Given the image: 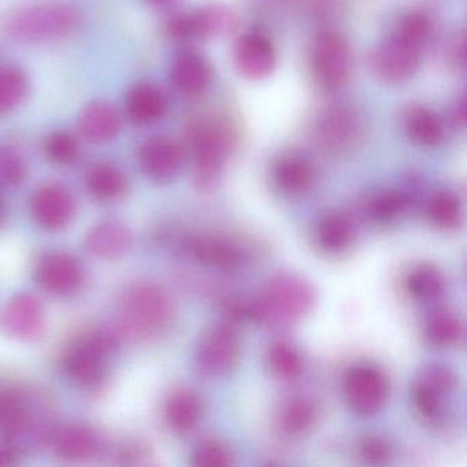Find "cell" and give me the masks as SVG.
I'll return each instance as SVG.
<instances>
[{
	"label": "cell",
	"instance_id": "cell-1",
	"mask_svg": "<svg viewBox=\"0 0 467 467\" xmlns=\"http://www.w3.org/2000/svg\"><path fill=\"white\" fill-rule=\"evenodd\" d=\"M80 24L78 9L62 2L40 0L13 7L4 20V29L13 40L40 45L64 39Z\"/></svg>",
	"mask_w": 467,
	"mask_h": 467
},
{
	"label": "cell",
	"instance_id": "cell-2",
	"mask_svg": "<svg viewBox=\"0 0 467 467\" xmlns=\"http://www.w3.org/2000/svg\"><path fill=\"white\" fill-rule=\"evenodd\" d=\"M171 318L169 295L154 283H139L122 294L116 310V329L130 340L160 335Z\"/></svg>",
	"mask_w": 467,
	"mask_h": 467
},
{
	"label": "cell",
	"instance_id": "cell-3",
	"mask_svg": "<svg viewBox=\"0 0 467 467\" xmlns=\"http://www.w3.org/2000/svg\"><path fill=\"white\" fill-rule=\"evenodd\" d=\"M190 144L195 161V185L207 191L220 179L223 161L234 144V132L220 119H202L190 130Z\"/></svg>",
	"mask_w": 467,
	"mask_h": 467
},
{
	"label": "cell",
	"instance_id": "cell-4",
	"mask_svg": "<svg viewBox=\"0 0 467 467\" xmlns=\"http://www.w3.org/2000/svg\"><path fill=\"white\" fill-rule=\"evenodd\" d=\"M314 303L311 286L296 275H283L273 278L255 305L253 317L275 325L299 321L310 311Z\"/></svg>",
	"mask_w": 467,
	"mask_h": 467
},
{
	"label": "cell",
	"instance_id": "cell-5",
	"mask_svg": "<svg viewBox=\"0 0 467 467\" xmlns=\"http://www.w3.org/2000/svg\"><path fill=\"white\" fill-rule=\"evenodd\" d=\"M117 348V337L109 332H89L67 348L64 368L80 387L99 385L108 373L109 362Z\"/></svg>",
	"mask_w": 467,
	"mask_h": 467
},
{
	"label": "cell",
	"instance_id": "cell-6",
	"mask_svg": "<svg viewBox=\"0 0 467 467\" xmlns=\"http://www.w3.org/2000/svg\"><path fill=\"white\" fill-rule=\"evenodd\" d=\"M36 396L21 388L0 387V433L13 442L47 439L51 428H46V409Z\"/></svg>",
	"mask_w": 467,
	"mask_h": 467
},
{
	"label": "cell",
	"instance_id": "cell-7",
	"mask_svg": "<svg viewBox=\"0 0 467 467\" xmlns=\"http://www.w3.org/2000/svg\"><path fill=\"white\" fill-rule=\"evenodd\" d=\"M311 59L317 80L327 91L343 88L351 78V48L337 32L325 31L317 36Z\"/></svg>",
	"mask_w": 467,
	"mask_h": 467
},
{
	"label": "cell",
	"instance_id": "cell-8",
	"mask_svg": "<svg viewBox=\"0 0 467 467\" xmlns=\"http://www.w3.org/2000/svg\"><path fill=\"white\" fill-rule=\"evenodd\" d=\"M363 136V122L352 109L332 106L319 114L314 138L324 151L333 155L351 152Z\"/></svg>",
	"mask_w": 467,
	"mask_h": 467
},
{
	"label": "cell",
	"instance_id": "cell-9",
	"mask_svg": "<svg viewBox=\"0 0 467 467\" xmlns=\"http://www.w3.org/2000/svg\"><path fill=\"white\" fill-rule=\"evenodd\" d=\"M422 48L396 32L371 53V69L385 83H404L417 72Z\"/></svg>",
	"mask_w": 467,
	"mask_h": 467
},
{
	"label": "cell",
	"instance_id": "cell-10",
	"mask_svg": "<svg viewBox=\"0 0 467 467\" xmlns=\"http://www.w3.org/2000/svg\"><path fill=\"white\" fill-rule=\"evenodd\" d=\"M389 395V382L376 366L360 363L354 366L344 379V396L352 411L373 415L382 409Z\"/></svg>",
	"mask_w": 467,
	"mask_h": 467
},
{
	"label": "cell",
	"instance_id": "cell-11",
	"mask_svg": "<svg viewBox=\"0 0 467 467\" xmlns=\"http://www.w3.org/2000/svg\"><path fill=\"white\" fill-rule=\"evenodd\" d=\"M236 26V15L229 7L207 5L192 15L171 18L168 32L176 40L212 39L232 34Z\"/></svg>",
	"mask_w": 467,
	"mask_h": 467
},
{
	"label": "cell",
	"instance_id": "cell-12",
	"mask_svg": "<svg viewBox=\"0 0 467 467\" xmlns=\"http://www.w3.org/2000/svg\"><path fill=\"white\" fill-rule=\"evenodd\" d=\"M0 325L7 336L20 341H36L46 330V311L39 297L18 294L5 305Z\"/></svg>",
	"mask_w": 467,
	"mask_h": 467
},
{
	"label": "cell",
	"instance_id": "cell-13",
	"mask_svg": "<svg viewBox=\"0 0 467 467\" xmlns=\"http://www.w3.org/2000/svg\"><path fill=\"white\" fill-rule=\"evenodd\" d=\"M239 359V341L226 327L207 330L196 351V365L202 373L220 377L229 373Z\"/></svg>",
	"mask_w": 467,
	"mask_h": 467
},
{
	"label": "cell",
	"instance_id": "cell-14",
	"mask_svg": "<svg viewBox=\"0 0 467 467\" xmlns=\"http://www.w3.org/2000/svg\"><path fill=\"white\" fill-rule=\"evenodd\" d=\"M31 213L40 228L62 231L75 217V199L64 185L46 184L32 196Z\"/></svg>",
	"mask_w": 467,
	"mask_h": 467
},
{
	"label": "cell",
	"instance_id": "cell-15",
	"mask_svg": "<svg viewBox=\"0 0 467 467\" xmlns=\"http://www.w3.org/2000/svg\"><path fill=\"white\" fill-rule=\"evenodd\" d=\"M37 283L54 295H70L80 288L84 280L80 262L70 254L54 251L40 259L36 266Z\"/></svg>",
	"mask_w": 467,
	"mask_h": 467
},
{
	"label": "cell",
	"instance_id": "cell-16",
	"mask_svg": "<svg viewBox=\"0 0 467 467\" xmlns=\"http://www.w3.org/2000/svg\"><path fill=\"white\" fill-rule=\"evenodd\" d=\"M182 149L173 139L155 136L144 141L139 150L141 171L152 182H168L179 174L182 166Z\"/></svg>",
	"mask_w": 467,
	"mask_h": 467
},
{
	"label": "cell",
	"instance_id": "cell-17",
	"mask_svg": "<svg viewBox=\"0 0 467 467\" xmlns=\"http://www.w3.org/2000/svg\"><path fill=\"white\" fill-rule=\"evenodd\" d=\"M46 442L59 458L70 462L88 461L100 447L98 434L88 426L78 423L51 428Z\"/></svg>",
	"mask_w": 467,
	"mask_h": 467
},
{
	"label": "cell",
	"instance_id": "cell-18",
	"mask_svg": "<svg viewBox=\"0 0 467 467\" xmlns=\"http://www.w3.org/2000/svg\"><path fill=\"white\" fill-rule=\"evenodd\" d=\"M234 64L244 78L261 80L275 69V48L264 35H244L237 40L234 47Z\"/></svg>",
	"mask_w": 467,
	"mask_h": 467
},
{
	"label": "cell",
	"instance_id": "cell-19",
	"mask_svg": "<svg viewBox=\"0 0 467 467\" xmlns=\"http://www.w3.org/2000/svg\"><path fill=\"white\" fill-rule=\"evenodd\" d=\"M86 247L92 255L105 261L119 259L132 247V234L119 221H102L89 229Z\"/></svg>",
	"mask_w": 467,
	"mask_h": 467
},
{
	"label": "cell",
	"instance_id": "cell-20",
	"mask_svg": "<svg viewBox=\"0 0 467 467\" xmlns=\"http://www.w3.org/2000/svg\"><path fill=\"white\" fill-rule=\"evenodd\" d=\"M78 130L84 139L91 143L113 140L121 130L119 111L106 102L87 105L78 117Z\"/></svg>",
	"mask_w": 467,
	"mask_h": 467
},
{
	"label": "cell",
	"instance_id": "cell-21",
	"mask_svg": "<svg viewBox=\"0 0 467 467\" xmlns=\"http://www.w3.org/2000/svg\"><path fill=\"white\" fill-rule=\"evenodd\" d=\"M171 83L180 94L198 97L212 81V67L195 53H182L171 67Z\"/></svg>",
	"mask_w": 467,
	"mask_h": 467
},
{
	"label": "cell",
	"instance_id": "cell-22",
	"mask_svg": "<svg viewBox=\"0 0 467 467\" xmlns=\"http://www.w3.org/2000/svg\"><path fill=\"white\" fill-rule=\"evenodd\" d=\"M166 111L165 95L151 84L133 87L127 97V113L136 125H149L158 121Z\"/></svg>",
	"mask_w": 467,
	"mask_h": 467
},
{
	"label": "cell",
	"instance_id": "cell-23",
	"mask_svg": "<svg viewBox=\"0 0 467 467\" xmlns=\"http://www.w3.org/2000/svg\"><path fill=\"white\" fill-rule=\"evenodd\" d=\"M191 250L201 264L213 269L232 270L243 261L239 247L218 237H196L191 243Z\"/></svg>",
	"mask_w": 467,
	"mask_h": 467
},
{
	"label": "cell",
	"instance_id": "cell-24",
	"mask_svg": "<svg viewBox=\"0 0 467 467\" xmlns=\"http://www.w3.org/2000/svg\"><path fill=\"white\" fill-rule=\"evenodd\" d=\"M201 415V399L192 390H174L166 400V422L179 433H187V431H192L198 425Z\"/></svg>",
	"mask_w": 467,
	"mask_h": 467
},
{
	"label": "cell",
	"instance_id": "cell-25",
	"mask_svg": "<svg viewBox=\"0 0 467 467\" xmlns=\"http://www.w3.org/2000/svg\"><path fill=\"white\" fill-rule=\"evenodd\" d=\"M275 182L286 195H302L313 185V168L303 158L289 155L275 165Z\"/></svg>",
	"mask_w": 467,
	"mask_h": 467
},
{
	"label": "cell",
	"instance_id": "cell-26",
	"mask_svg": "<svg viewBox=\"0 0 467 467\" xmlns=\"http://www.w3.org/2000/svg\"><path fill=\"white\" fill-rule=\"evenodd\" d=\"M86 184L91 196L100 202L116 201L127 190L124 173L111 163H98L89 169Z\"/></svg>",
	"mask_w": 467,
	"mask_h": 467
},
{
	"label": "cell",
	"instance_id": "cell-27",
	"mask_svg": "<svg viewBox=\"0 0 467 467\" xmlns=\"http://www.w3.org/2000/svg\"><path fill=\"white\" fill-rule=\"evenodd\" d=\"M406 133L418 146L433 147L441 143L444 130L436 114L426 109H412L406 117Z\"/></svg>",
	"mask_w": 467,
	"mask_h": 467
},
{
	"label": "cell",
	"instance_id": "cell-28",
	"mask_svg": "<svg viewBox=\"0 0 467 467\" xmlns=\"http://www.w3.org/2000/svg\"><path fill=\"white\" fill-rule=\"evenodd\" d=\"M355 231L351 221L340 214L327 215L319 223L317 239L322 250L330 254L346 251L354 240Z\"/></svg>",
	"mask_w": 467,
	"mask_h": 467
},
{
	"label": "cell",
	"instance_id": "cell-29",
	"mask_svg": "<svg viewBox=\"0 0 467 467\" xmlns=\"http://www.w3.org/2000/svg\"><path fill=\"white\" fill-rule=\"evenodd\" d=\"M28 76L18 67H0V116L12 113L26 100Z\"/></svg>",
	"mask_w": 467,
	"mask_h": 467
},
{
	"label": "cell",
	"instance_id": "cell-30",
	"mask_svg": "<svg viewBox=\"0 0 467 467\" xmlns=\"http://www.w3.org/2000/svg\"><path fill=\"white\" fill-rule=\"evenodd\" d=\"M463 322L448 310L436 311L426 325V335L437 347H452L463 338Z\"/></svg>",
	"mask_w": 467,
	"mask_h": 467
},
{
	"label": "cell",
	"instance_id": "cell-31",
	"mask_svg": "<svg viewBox=\"0 0 467 467\" xmlns=\"http://www.w3.org/2000/svg\"><path fill=\"white\" fill-rule=\"evenodd\" d=\"M407 291L417 300H433L441 294L442 278L431 265H420L407 278Z\"/></svg>",
	"mask_w": 467,
	"mask_h": 467
},
{
	"label": "cell",
	"instance_id": "cell-32",
	"mask_svg": "<svg viewBox=\"0 0 467 467\" xmlns=\"http://www.w3.org/2000/svg\"><path fill=\"white\" fill-rule=\"evenodd\" d=\"M428 215L431 223L439 228H456L462 220L459 199L451 192L436 193L429 202Z\"/></svg>",
	"mask_w": 467,
	"mask_h": 467
},
{
	"label": "cell",
	"instance_id": "cell-33",
	"mask_svg": "<svg viewBox=\"0 0 467 467\" xmlns=\"http://www.w3.org/2000/svg\"><path fill=\"white\" fill-rule=\"evenodd\" d=\"M270 368L280 379H295L302 374L303 362L299 352L291 344L275 343L270 349Z\"/></svg>",
	"mask_w": 467,
	"mask_h": 467
},
{
	"label": "cell",
	"instance_id": "cell-34",
	"mask_svg": "<svg viewBox=\"0 0 467 467\" xmlns=\"http://www.w3.org/2000/svg\"><path fill=\"white\" fill-rule=\"evenodd\" d=\"M80 152L78 139L72 133L57 130L47 136L45 141V154L51 162L69 165Z\"/></svg>",
	"mask_w": 467,
	"mask_h": 467
},
{
	"label": "cell",
	"instance_id": "cell-35",
	"mask_svg": "<svg viewBox=\"0 0 467 467\" xmlns=\"http://www.w3.org/2000/svg\"><path fill=\"white\" fill-rule=\"evenodd\" d=\"M314 409L310 401L302 398L292 399L281 409L280 422L284 431L297 434L313 423Z\"/></svg>",
	"mask_w": 467,
	"mask_h": 467
},
{
	"label": "cell",
	"instance_id": "cell-36",
	"mask_svg": "<svg viewBox=\"0 0 467 467\" xmlns=\"http://www.w3.org/2000/svg\"><path fill=\"white\" fill-rule=\"evenodd\" d=\"M444 395L420 379H417L412 389L415 409L429 420H439L444 414Z\"/></svg>",
	"mask_w": 467,
	"mask_h": 467
},
{
	"label": "cell",
	"instance_id": "cell-37",
	"mask_svg": "<svg viewBox=\"0 0 467 467\" xmlns=\"http://www.w3.org/2000/svg\"><path fill=\"white\" fill-rule=\"evenodd\" d=\"M28 176L26 160L17 150L0 146V182L9 187L23 184Z\"/></svg>",
	"mask_w": 467,
	"mask_h": 467
},
{
	"label": "cell",
	"instance_id": "cell-38",
	"mask_svg": "<svg viewBox=\"0 0 467 467\" xmlns=\"http://www.w3.org/2000/svg\"><path fill=\"white\" fill-rule=\"evenodd\" d=\"M196 467H228L234 464V453L223 442L206 440L196 447L192 455Z\"/></svg>",
	"mask_w": 467,
	"mask_h": 467
},
{
	"label": "cell",
	"instance_id": "cell-39",
	"mask_svg": "<svg viewBox=\"0 0 467 467\" xmlns=\"http://www.w3.org/2000/svg\"><path fill=\"white\" fill-rule=\"evenodd\" d=\"M406 206V198L398 192H385L376 196L370 202L368 213L379 223H389L395 220Z\"/></svg>",
	"mask_w": 467,
	"mask_h": 467
},
{
	"label": "cell",
	"instance_id": "cell-40",
	"mask_svg": "<svg viewBox=\"0 0 467 467\" xmlns=\"http://www.w3.org/2000/svg\"><path fill=\"white\" fill-rule=\"evenodd\" d=\"M396 32L417 45L425 46L431 35V21L423 13H410L400 21Z\"/></svg>",
	"mask_w": 467,
	"mask_h": 467
},
{
	"label": "cell",
	"instance_id": "cell-41",
	"mask_svg": "<svg viewBox=\"0 0 467 467\" xmlns=\"http://www.w3.org/2000/svg\"><path fill=\"white\" fill-rule=\"evenodd\" d=\"M418 379L442 393L452 392L456 385L455 374L445 366L440 365H431L423 368Z\"/></svg>",
	"mask_w": 467,
	"mask_h": 467
},
{
	"label": "cell",
	"instance_id": "cell-42",
	"mask_svg": "<svg viewBox=\"0 0 467 467\" xmlns=\"http://www.w3.org/2000/svg\"><path fill=\"white\" fill-rule=\"evenodd\" d=\"M360 455L368 463H384L389 459V444L381 437H368L360 444Z\"/></svg>",
	"mask_w": 467,
	"mask_h": 467
},
{
	"label": "cell",
	"instance_id": "cell-43",
	"mask_svg": "<svg viewBox=\"0 0 467 467\" xmlns=\"http://www.w3.org/2000/svg\"><path fill=\"white\" fill-rule=\"evenodd\" d=\"M17 451L13 448H0V467L17 463Z\"/></svg>",
	"mask_w": 467,
	"mask_h": 467
},
{
	"label": "cell",
	"instance_id": "cell-44",
	"mask_svg": "<svg viewBox=\"0 0 467 467\" xmlns=\"http://www.w3.org/2000/svg\"><path fill=\"white\" fill-rule=\"evenodd\" d=\"M456 119H458L462 125H464V122H466V99L462 100L461 105H459Z\"/></svg>",
	"mask_w": 467,
	"mask_h": 467
},
{
	"label": "cell",
	"instance_id": "cell-45",
	"mask_svg": "<svg viewBox=\"0 0 467 467\" xmlns=\"http://www.w3.org/2000/svg\"><path fill=\"white\" fill-rule=\"evenodd\" d=\"M6 203H5L4 198L0 195V226L4 225L5 220H6Z\"/></svg>",
	"mask_w": 467,
	"mask_h": 467
},
{
	"label": "cell",
	"instance_id": "cell-46",
	"mask_svg": "<svg viewBox=\"0 0 467 467\" xmlns=\"http://www.w3.org/2000/svg\"><path fill=\"white\" fill-rule=\"evenodd\" d=\"M147 2L151 5H166L169 4L171 0H147Z\"/></svg>",
	"mask_w": 467,
	"mask_h": 467
},
{
	"label": "cell",
	"instance_id": "cell-47",
	"mask_svg": "<svg viewBox=\"0 0 467 467\" xmlns=\"http://www.w3.org/2000/svg\"><path fill=\"white\" fill-rule=\"evenodd\" d=\"M272 2H277V4H286V2H291V0H272Z\"/></svg>",
	"mask_w": 467,
	"mask_h": 467
}]
</instances>
